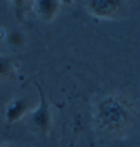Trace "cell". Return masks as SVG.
Segmentation results:
<instances>
[{
    "instance_id": "3957f363",
    "label": "cell",
    "mask_w": 140,
    "mask_h": 147,
    "mask_svg": "<svg viewBox=\"0 0 140 147\" xmlns=\"http://www.w3.org/2000/svg\"><path fill=\"white\" fill-rule=\"evenodd\" d=\"M122 3L117 1H91L88 3L89 11L98 18H112L120 10Z\"/></svg>"
},
{
    "instance_id": "6da1fadb",
    "label": "cell",
    "mask_w": 140,
    "mask_h": 147,
    "mask_svg": "<svg viewBox=\"0 0 140 147\" xmlns=\"http://www.w3.org/2000/svg\"><path fill=\"white\" fill-rule=\"evenodd\" d=\"M96 116L103 129L111 132H120L128 124L130 112L122 99L117 97H107L101 101Z\"/></svg>"
},
{
    "instance_id": "7a4b0ae2",
    "label": "cell",
    "mask_w": 140,
    "mask_h": 147,
    "mask_svg": "<svg viewBox=\"0 0 140 147\" xmlns=\"http://www.w3.org/2000/svg\"><path fill=\"white\" fill-rule=\"evenodd\" d=\"M36 85L38 88V93H40V104L36 109L34 110V112L32 113L31 120L32 123L36 126L40 131L47 132L51 126V121H52L51 111H49V107H48L46 98L43 93V89L38 84Z\"/></svg>"
},
{
    "instance_id": "8992f818",
    "label": "cell",
    "mask_w": 140,
    "mask_h": 147,
    "mask_svg": "<svg viewBox=\"0 0 140 147\" xmlns=\"http://www.w3.org/2000/svg\"><path fill=\"white\" fill-rule=\"evenodd\" d=\"M11 59L5 56H0V76L8 74L11 71Z\"/></svg>"
},
{
    "instance_id": "277c9868",
    "label": "cell",
    "mask_w": 140,
    "mask_h": 147,
    "mask_svg": "<svg viewBox=\"0 0 140 147\" xmlns=\"http://www.w3.org/2000/svg\"><path fill=\"white\" fill-rule=\"evenodd\" d=\"M27 111V100L24 98L11 100L7 105L5 110V117L8 123H14L20 120Z\"/></svg>"
},
{
    "instance_id": "5b68a950",
    "label": "cell",
    "mask_w": 140,
    "mask_h": 147,
    "mask_svg": "<svg viewBox=\"0 0 140 147\" xmlns=\"http://www.w3.org/2000/svg\"><path fill=\"white\" fill-rule=\"evenodd\" d=\"M37 14L43 20H52L58 9L57 1H38L35 3Z\"/></svg>"
},
{
    "instance_id": "52a82bcc",
    "label": "cell",
    "mask_w": 140,
    "mask_h": 147,
    "mask_svg": "<svg viewBox=\"0 0 140 147\" xmlns=\"http://www.w3.org/2000/svg\"><path fill=\"white\" fill-rule=\"evenodd\" d=\"M0 147H5V146H0Z\"/></svg>"
}]
</instances>
